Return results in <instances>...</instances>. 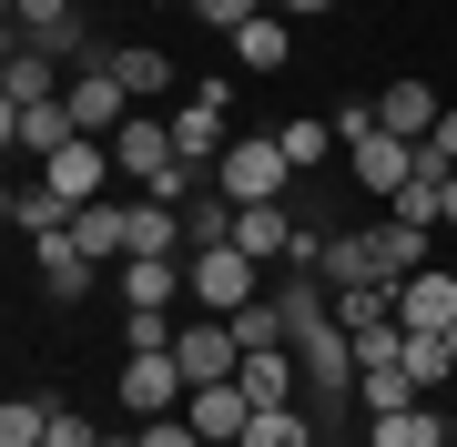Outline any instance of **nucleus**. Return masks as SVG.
<instances>
[{
	"instance_id": "1",
	"label": "nucleus",
	"mask_w": 457,
	"mask_h": 447,
	"mask_svg": "<svg viewBox=\"0 0 457 447\" xmlns=\"http://www.w3.org/2000/svg\"><path fill=\"white\" fill-rule=\"evenodd\" d=\"M285 183H295V163L275 133H234L224 163H213V194H234V203H285Z\"/></svg>"
},
{
	"instance_id": "2",
	"label": "nucleus",
	"mask_w": 457,
	"mask_h": 447,
	"mask_svg": "<svg viewBox=\"0 0 457 447\" xmlns=\"http://www.w3.org/2000/svg\"><path fill=\"white\" fill-rule=\"evenodd\" d=\"M183 275H194V305H204V315H234V305H254V295H264V265H254L245 244L183 254Z\"/></svg>"
},
{
	"instance_id": "3",
	"label": "nucleus",
	"mask_w": 457,
	"mask_h": 447,
	"mask_svg": "<svg viewBox=\"0 0 457 447\" xmlns=\"http://www.w3.org/2000/svg\"><path fill=\"white\" fill-rule=\"evenodd\" d=\"M62 112L82 122L92 143H112L122 122H132V92H122V71H112V62H82V71L62 82Z\"/></svg>"
},
{
	"instance_id": "4",
	"label": "nucleus",
	"mask_w": 457,
	"mask_h": 447,
	"mask_svg": "<svg viewBox=\"0 0 457 447\" xmlns=\"http://www.w3.org/2000/svg\"><path fill=\"white\" fill-rule=\"evenodd\" d=\"M183 397H194V377H183V356H173V346L122 356V407H132V417H173Z\"/></svg>"
},
{
	"instance_id": "5",
	"label": "nucleus",
	"mask_w": 457,
	"mask_h": 447,
	"mask_svg": "<svg viewBox=\"0 0 457 447\" xmlns=\"http://www.w3.org/2000/svg\"><path fill=\"white\" fill-rule=\"evenodd\" d=\"M173 356H183V377H194V386H224L234 366H245V335H234V315H194V326L173 335Z\"/></svg>"
},
{
	"instance_id": "6",
	"label": "nucleus",
	"mask_w": 457,
	"mask_h": 447,
	"mask_svg": "<svg viewBox=\"0 0 457 447\" xmlns=\"http://www.w3.org/2000/svg\"><path fill=\"white\" fill-rule=\"evenodd\" d=\"M112 163H122L132 183H173V173H183V153H173V122H153V112H132L122 133H112Z\"/></svg>"
},
{
	"instance_id": "7",
	"label": "nucleus",
	"mask_w": 457,
	"mask_h": 447,
	"mask_svg": "<svg viewBox=\"0 0 457 447\" xmlns=\"http://www.w3.org/2000/svg\"><path fill=\"white\" fill-rule=\"evenodd\" d=\"M396 326H407V335H447L457 326V275L447 265H417L407 285H396Z\"/></svg>"
},
{
	"instance_id": "8",
	"label": "nucleus",
	"mask_w": 457,
	"mask_h": 447,
	"mask_svg": "<svg viewBox=\"0 0 457 447\" xmlns=\"http://www.w3.org/2000/svg\"><path fill=\"white\" fill-rule=\"evenodd\" d=\"M102 173H112V143H92V133H82V143H62V153L41 163V183L71 203V214H82V203H102Z\"/></svg>"
},
{
	"instance_id": "9",
	"label": "nucleus",
	"mask_w": 457,
	"mask_h": 447,
	"mask_svg": "<svg viewBox=\"0 0 457 447\" xmlns=\"http://www.w3.org/2000/svg\"><path fill=\"white\" fill-rule=\"evenodd\" d=\"M173 153L183 163H224V82H194V102L173 112Z\"/></svg>"
},
{
	"instance_id": "10",
	"label": "nucleus",
	"mask_w": 457,
	"mask_h": 447,
	"mask_svg": "<svg viewBox=\"0 0 457 447\" xmlns=\"http://www.w3.org/2000/svg\"><path fill=\"white\" fill-rule=\"evenodd\" d=\"M0 133H11L21 153H41V163H51L62 143H82V122H71L62 102H0Z\"/></svg>"
},
{
	"instance_id": "11",
	"label": "nucleus",
	"mask_w": 457,
	"mask_h": 447,
	"mask_svg": "<svg viewBox=\"0 0 457 447\" xmlns=\"http://www.w3.org/2000/svg\"><path fill=\"white\" fill-rule=\"evenodd\" d=\"M183 417H194L204 447H234V437H245V417H254V397L224 377V386H194V397H183Z\"/></svg>"
},
{
	"instance_id": "12",
	"label": "nucleus",
	"mask_w": 457,
	"mask_h": 447,
	"mask_svg": "<svg viewBox=\"0 0 457 447\" xmlns=\"http://www.w3.org/2000/svg\"><path fill=\"white\" fill-rule=\"evenodd\" d=\"M234 386H245L254 407H295V397H305V366H295V346H264V356L234 366Z\"/></svg>"
},
{
	"instance_id": "13",
	"label": "nucleus",
	"mask_w": 457,
	"mask_h": 447,
	"mask_svg": "<svg viewBox=\"0 0 457 447\" xmlns=\"http://www.w3.org/2000/svg\"><path fill=\"white\" fill-rule=\"evenodd\" d=\"M132 254H183V214L163 194H143V203H122V265Z\"/></svg>"
},
{
	"instance_id": "14",
	"label": "nucleus",
	"mask_w": 457,
	"mask_h": 447,
	"mask_svg": "<svg viewBox=\"0 0 457 447\" xmlns=\"http://www.w3.org/2000/svg\"><path fill=\"white\" fill-rule=\"evenodd\" d=\"M457 427L437 417V397H417V407H386V417H366V447H447Z\"/></svg>"
},
{
	"instance_id": "15",
	"label": "nucleus",
	"mask_w": 457,
	"mask_h": 447,
	"mask_svg": "<svg viewBox=\"0 0 457 447\" xmlns=\"http://www.w3.org/2000/svg\"><path fill=\"white\" fill-rule=\"evenodd\" d=\"M437 112H447V102L427 92V82H386V92H376V122H386L396 143H427V133H437Z\"/></svg>"
},
{
	"instance_id": "16",
	"label": "nucleus",
	"mask_w": 457,
	"mask_h": 447,
	"mask_svg": "<svg viewBox=\"0 0 457 447\" xmlns=\"http://www.w3.org/2000/svg\"><path fill=\"white\" fill-rule=\"evenodd\" d=\"M31 254H41V285H51L62 305H82V295H92V275H102L92 254H82V234H51V244H31Z\"/></svg>"
},
{
	"instance_id": "17",
	"label": "nucleus",
	"mask_w": 457,
	"mask_h": 447,
	"mask_svg": "<svg viewBox=\"0 0 457 447\" xmlns=\"http://www.w3.org/2000/svg\"><path fill=\"white\" fill-rule=\"evenodd\" d=\"M173 295H194L183 254H132V265H122V305H173Z\"/></svg>"
},
{
	"instance_id": "18",
	"label": "nucleus",
	"mask_w": 457,
	"mask_h": 447,
	"mask_svg": "<svg viewBox=\"0 0 457 447\" xmlns=\"http://www.w3.org/2000/svg\"><path fill=\"white\" fill-rule=\"evenodd\" d=\"M345 173H356L366 194H396V183L417 173V143H396V133H376V143H356V153H345Z\"/></svg>"
},
{
	"instance_id": "19",
	"label": "nucleus",
	"mask_w": 457,
	"mask_h": 447,
	"mask_svg": "<svg viewBox=\"0 0 457 447\" xmlns=\"http://www.w3.org/2000/svg\"><path fill=\"white\" fill-rule=\"evenodd\" d=\"M295 234H305V224H295L285 203H245V224H234V244H245L254 265H285V254H295Z\"/></svg>"
},
{
	"instance_id": "20",
	"label": "nucleus",
	"mask_w": 457,
	"mask_h": 447,
	"mask_svg": "<svg viewBox=\"0 0 457 447\" xmlns=\"http://www.w3.org/2000/svg\"><path fill=\"white\" fill-rule=\"evenodd\" d=\"M234 224H245V203H234V194H194V203H183V254L234 244Z\"/></svg>"
},
{
	"instance_id": "21",
	"label": "nucleus",
	"mask_w": 457,
	"mask_h": 447,
	"mask_svg": "<svg viewBox=\"0 0 457 447\" xmlns=\"http://www.w3.org/2000/svg\"><path fill=\"white\" fill-rule=\"evenodd\" d=\"M0 102H62V82H51V51H31L11 31V62H0Z\"/></svg>"
},
{
	"instance_id": "22",
	"label": "nucleus",
	"mask_w": 457,
	"mask_h": 447,
	"mask_svg": "<svg viewBox=\"0 0 457 447\" xmlns=\"http://www.w3.org/2000/svg\"><path fill=\"white\" fill-rule=\"evenodd\" d=\"M234 62H245V71H285V62H295V31H285V11H254L245 31H234Z\"/></svg>"
},
{
	"instance_id": "23",
	"label": "nucleus",
	"mask_w": 457,
	"mask_h": 447,
	"mask_svg": "<svg viewBox=\"0 0 457 447\" xmlns=\"http://www.w3.org/2000/svg\"><path fill=\"white\" fill-rule=\"evenodd\" d=\"M102 62L122 71V92H132V102H163V92H173V62H163V51H143V41H122V51H102Z\"/></svg>"
},
{
	"instance_id": "24",
	"label": "nucleus",
	"mask_w": 457,
	"mask_h": 447,
	"mask_svg": "<svg viewBox=\"0 0 457 447\" xmlns=\"http://www.w3.org/2000/svg\"><path fill=\"white\" fill-rule=\"evenodd\" d=\"M11 224L31 234V244H51V234H71V203L51 194V183H21V194H11Z\"/></svg>"
},
{
	"instance_id": "25",
	"label": "nucleus",
	"mask_w": 457,
	"mask_h": 447,
	"mask_svg": "<svg viewBox=\"0 0 457 447\" xmlns=\"http://www.w3.org/2000/svg\"><path fill=\"white\" fill-rule=\"evenodd\" d=\"M71 234H82V254H92V265H122V203H112V194L82 203V214H71Z\"/></svg>"
},
{
	"instance_id": "26",
	"label": "nucleus",
	"mask_w": 457,
	"mask_h": 447,
	"mask_svg": "<svg viewBox=\"0 0 457 447\" xmlns=\"http://www.w3.org/2000/svg\"><path fill=\"white\" fill-rule=\"evenodd\" d=\"M234 447H315V427H305V407H254Z\"/></svg>"
},
{
	"instance_id": "27",
	"label": "nucleus",
	"mask_w": 457,
	"mask_h": 447,
	"mask_svg": "<svg viewBox=\"0 0 457 447\" xmlns=\"http://www.w3.org/2000/svg\"><path fill=\"white\" fill-rule=\"evenodd\" d=\"M275 143H285V163H295V173H315V163H326V153H336V122L295 112V122H275Z\"/></svg>"
},
{
	"instance_id": "28",
	"label": "nucleus",
	"mask_w": 457,
	"mask_h": 447,
	"mask_svg": "<svg viewBox=\"0 0 457 447\" xmlns=\"http://www.w3.org/2000/svg\"><path fill=\"white\" fill-rule=\"evenodd\" d=\"M386 315H396V285H336V326H345V335L386 326Z\"/></svg>"
},
{
	"instance_id": "29",
	"label": "nucleus",
	"mask_w": 457,
	"mask_h": 447,
	"mask_svg": "<svg viewBox=\"0 0 457 447\" xmlns=\"http://www.w3.org/2000/svg\"><path fill=\"white\" fill-rule=\"evenodd\" d=\"M396 366H407V377H417V397H437V386L457 377V356H447V335H407V346H396Z\"/></svg>"
},
{
	"instance_id": "30",
	"label": "nucleus",
	"mask_w": 457,
	"mask_h": 447,
	"mask_svg": "<svg viewBox=\"0 0 457 447\" xmlns=\"http://www.w3.org/2000/svg\"><path fill=\"white\" fill-rule=\"evenodd\" d=\"M234 335H245V356H264V346H285L295 326H285V305H275V295H254V305H234Z\"/></svg>"
},
{
	"instance_id": "31",
	"label": "nucleus",
	"mask_w": 457,
	"mask_h": 447,
	"mask_svg": "<svg viewBox=\"0 0 457 447\" xmlns=\"http://www.w3.org/2000/svg\"><path fill=\"white\" fill-rule=\"evenodd\" d=\"M437 194H447V183H437V173H407V183H396V194H386V214L427 234V224H437Z\"/></svg>"
},
{
	"instance_id": "32",
	"label": "nucleus",
	"mask_w": 457,
	"mask_h": 447,
	"mask_svg": "<svg viewBox=\"0 0 457 447\" xmlns=\"http://www.w3.org/2000/svg\"><path fill=\"white\" fill-rule=\"evenodd\" d=\"M173 335H183L173 305H122V346H132V356H143V346H173Z\"/></svg>"
},
{
	"instance_id": "33",
	"label": "nucleus",
	"mask_w": 457,
	"mask_h": 447,
	"mask_svg": "<svg viewBox=\"0 0 457 447\" xmlns=\"http://www.w3.org/2000/svg\"><path fill=\"white\" fill-rule=\"evenodd\" d=\"M51 437V407L41 397H11V407H0V447H41Z\"/></svg>"
},
{
	"instance_id": "34",
	"label": "nucleus",
	"mask_w": 457,
	"mask_h": 447,
	"mask_svg": "<svg viewBox=\"0 0 457 447\" xmlns=\"http://www.w3.org/2000/svg\"><path fill=\"white\" fill-rule=\"evenodd\" d=\"M417 173H437V183L457 173V102H447V112H437V133L417 143Z\"/></svg>"
},
{
	"instance_id": "35",
	"label": "nucleus",
	"mask_w": 457,
	"mask_h": 447,
	"mask_svg": "<svg viewBox=\"0 0 457 447\" xmlns=\"http://www.w3.org/2000/svg\"><path fill=\"white\" fill-rule=\"evenodd\" d=\"M183 11H194L204 31H224V41H234V31H245V21L264 11V0H183Z\"/></svg>"
},
{
	"instance_id": "36",
	"label": "nucleus",
	"mask_w": 457,
	"mask_h": 447,
	"mask_svg": "<svg viewBox=\"0 0 457 447\" xmlns=\"http://www.w3.org/2000/svg\"><path fill=\"white\" fill-rule=\"evenodd\" d=\"M376 133H386V122H376V102H345V112H336V143H345V153L376 143Z\"/></svg>"
},
{
	"instance_id": "37",
	"label": "nucleus",
	"mask_w": 457,
	"mask_h": 447,
	"mask_svg": "<svg viewBox=\"0 0 457 447\" xmlns=\"http://www.w3.org/2000/svg\"><path fill=\"white\" fill-rule=\"evenodd\" d=\"M143 447H204V437H194V417L173 407V417H143Z\"/></svg>"
},
{
	"instance_id": "38",
	"label": "nucleus",
	"mask_w": 457,
	"mask_h": 447,
	"mask_svg": "<svg viewBox=\"0 0 457 447\" xmlns=\"http://www.w3.org/2000/svg\"><path fill=\"white\" fill-rule=\"evenodd\" d=\"M41 447H102V437H92V427H82L71 407H51V437H41Z\"/></svg>"
},
{
	"instance_id": "39",
	"label": "nucleus",
	"mask_w": 457,
	"mask_h": 447,
	"mask_svg": "<svg viewBox=\"0 0 457 447\" xmlns=\"http://www.w3.org/2000/svg\"><path fill=\"white\" fill-rule=\"evenodd\" d=\"M275 11H285V21H326L336 0H275Z\"/></svg>"
},
{
	"instance_id": "40",
	"label": "nucleus",
	"mask_w": 457,
	"mask_h": 447,
	"mask_svg": "<svg viewBox=\"0 0 457 447\" xmlns=\"http://www.w3.org/2000/svg\"><path fill=\"white\" fill-rule=\"evenodd\" d=\"M437 224H457V173H447V194H437Z\"/></svg>"
},
{
	"instance_id": "41",
	"label": "nucleus",
	"mask_w": 457,
	"mask_h": 447,
	"mask_svg": "<svg viewBox=\"0 0 457 447\" xmlns=\"http://www.w3.org/2000/svg\"><path fill=\"white\" fill-rule=\"evenodd\" d=\"M153 11H183V0H153Z\"/></svg>"
},
{
	"instance_id": "42",
	"label": "nucleus",
	"mask_w": 457,
	"mask_h": 447,
	"mask_svg": "<svg viewBox=\"0 0 457 447\" xmlns=\"http://www.w3.org/2000/svg\"><path fill=\"white\" fill-rule=\"evenodd\" d=\"M447 356H457V326H447Z\"/></svg>"
}]
</instances>
